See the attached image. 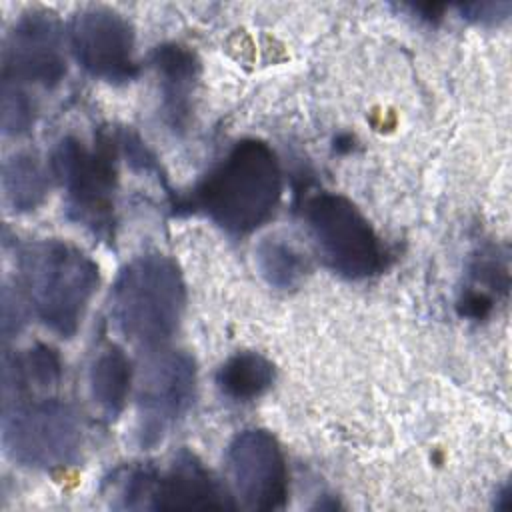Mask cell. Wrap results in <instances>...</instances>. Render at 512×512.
<instances>
[{
	"label": "cell",
	"mask_w": 512,
	"mask_h": 512,
	"mask_svg": "<svg viewBox=\"0 0 512 512\" xmlns=\"http://www.w3.org/2000/svg\"><path fill=\"white\" fill-rule=\"evenodd\" d=\"M2 450L32 470L74 466L82 450V422L60 398H18L2 404Z\"/></svg>",
	"instance_id": "cell-4"
},
{
	"label": "cell",
	"mask_w": 512,
	"mask_h": 512,
	"mask_svg": "<svg viewBox=\"0 0 512 512\" xmlns=\"http://www.w3.org/2000/svg\"><path fill=\"white\" fill-rule=\"evenodd\" d=\"M88 388L100 412L114 420L124 410L132 388V364L116 344H106L92 358L88 368Z\"/></svg>",
	"instance_id": "cell-14"
},
{
	"label": "cell",
	"mask_w": 512,
	"mask_h": 512,
	"mask_svg": "<svg viewBox=\"0 0 512 512\" xmlns=\"http://www.w3.org/2000/svg\"><path fill=\"white\" fill-rule=\"evenodd\" d=\"M304 220L324 264L350 280H362L384 268V248L368 218L352 200L336 192H318L304 206Z\"/></svg>",
	"instance_id": "cell-6"
},
{
	"label": "cell",
	"mask_w": 512,
	"mask_h": 512,
	"mask_svg": "<svg viewBox=\"0 0 512 512\" xmlns=\"http://www.w3.org/2000/svg\"><path fill=\"white\" fill-rule=\"evenodd\" d=\"M254 260L260 276L278 290L296 288L310 270V262L288 238L270 234L254 246Z\"/></svg>",
	"instance_id": "cell-17"
},
{
	"label": "cell",
	"mask_w": 512,
	"mask_h": 512,
	"mask_svg": "<svg viewBox=\"0 0 512 512\" xmlns=\"http://www.w3.org/2000/svg\"><path fill=\"white\" fill-rule=\"evenodd\" d=\"M36 102L26 88L2 84V132L18 136L28 132L36 120Z\"/></svg>",
	"instance_id": "cell-18"
},
{
	"label": "cell",
	"mask_w": 512,
	"mask_h": 512,
	"mask_svg": "<svg viewBox=\"0 0 512 512\" xmlns=\"http://www.w3.org/2000/svg\"><path fill=\"white\" fill-rule=\"evenodd\" d=\"M48 168L32 152H16L2 166V192L14 212H30L42 204L50 188Z\"/></svg>",
	"instance_id": "cell-16"
},
{
	"label": "cell",
	"mask_w": 512,
	"mask_h": 512,
	"mask_svg": "<svg viewBox=\"0 0 512 512\" xmlns=\"http://www.w3.org/2000/svg\"><path fill=\"white\" fill-rule=\"evenodd\" d=\"M280 196L276 152L264 140L244 138L198 182L192 204L218 228L242 236L272 218Z\"/></svg>",
	"instance_id": "cell-1"
},
{
	"label": "cell",
	"mask_w": 512,
	"mask_h": 512,
	"mask_svg": "<svg viewBox=\"0 0 512 512\" xmlns=\"http://www.w3.org/2000/svg\"><path fill=\"white\" fill-rule=\"evenodd\" d=\"M186 288L178 264L160 252H146L122 266L110 292V318L130 342L156 350L180 326Z\"/></svg>",
	"instance_id": "cell-3"
},
{
	"label": "cell",
	"mask_w": 512,
	"mask_h": 512,
	"mask_svg": "<svg viewBox=\"0 0 512 512\" xmlns=\"http://www.w3.org/2000/svg\"><path fill=\"white\" fill-rule=\"evenodd\" d=\"M62 378V360L58 350L48 344H34L22 352L2 356V404L28 394L30 390H48Z\"/></svg>",
	"instance_id": "cell-13"
},
{
	"label": "cell",
	"mask_w": 512,
	"mask_h": 512,
	"mask_svg": "<svg viewBox=\"0 0 512 512\" xmlns=\"http://www.w3.org/2000/svg\"><path fill=\"white\" fill-rule=\"evenodd\" d=\"M236 506L234 496L200 458L182 448L164 472L154 470L146 510H234Z\"/></svg>",
	"instance_id": "cell-11"
},
{
	"label": "cell",
	"mask_w": 512,
	"mask_h": 512,
	"mask_svg": "<svg viewBox=\"0 0 512 512\" xmlns=\"http://www.w3.org/2000/svg\"><path fill=\"white\" fill-rule=\"evenodd\" d=\"M150 64L160 80L164 120L174 132H180L190 120L192 90L200 72V62L190 48L170 42L154 48Z\"/></svg>",
	"instance_id": "cell-12"
},
{
	"label": "cell",
	"mask_w": 512,
	"mask_h": 512,
	"mask_svg": "<svg viewBox=\"0 0 512 512\" xmlns=\"http://www.w3.org/2000/svg\"><path fill=\"white\" fill-rule=\"evenodd\" d=\"M226 470L240 504L248 510H280L288 500V466L272 432L244 428L226 448Z\"/></svg>",
	"instance_id": "cell-10"
},
{
	"label": "cell",
	"mask_w": 512,
	"mask_h": 512,
	"mask_svg": "<svg viewBox=\"0 0 512 512\" xmlns=\"http://www.w3.org/2000/svg\"><path fill=\"white\" fill-rule=\"evenodd\" d=\"M510 2H476V4H464L458 6V10L478 24H494L504 20L510 14Z\"/></svg>",
	"instance_id": "cell-20"
},
{
	"label": "cell",
	"mask_w": 512,
	"mask_h": 512,
	"mask_svg": "<svg viewBox=\"0 0 512 512\" xmlns=\"http://www.w3.org/2000/svg\"><path fill=\"white\" fill-rule=\"evenodd\" d=\"M98 282V264L66 240H32L18 250L20 292L32 314L62 338L78 332Z\"/></svg>",
	"instance_id": "cell-2"
},
{
	"label": "cell",
	"mask_w": 512,
	"mask_h": 512,
	"mask_svg": "<svg viewBox=\"0 0 512 512\" xmlns=\"http://www.w3.org/2000/svg\"><path fill=\"white\" fill-rule=\"evenodd\" d=\"M26 308L28 302L22 296L20 290H10V286H4L2 292V336L4 340L12 338L20 332V328L26 322Z\"/></svg>",
	"instance_id": "cell-19"
},
{
	"label": "cell",
	"mask_w": 512,
	"mask_h": 512,
	"mask_svg": "<svg viewBox=\"0 0 512 512\" xmlns=\"http://www.w3.org/2000/svg\"><path fill=\"white\" fill-rule=\"evenodd\" d=\"M198 370L184 350H160L142 366L136 388V442L142 450L162 444L190 410Z\"/></svg>",
	"instance_id": "cell-7"
},
{
	"label": "cell",
	"mask_w": 512,
	"mask_h": 512,
	"mask_svg": "<svg viewBox=\"0 0 512 512\" xmlns=\"http://www.w3.org/2000/svg\"><path fill=\"white\" fill-rule=\"evenodd\" d=\"M116 138H98L88 148L74 136H64L52 150L50 172L64 190L68 220L98 238H110L114 228Z\"/></svg>",
	"instance_id": "cell-5"
},
{
	"label": "cell",
	"mask_w": 512,
	"mask_h": 512,
	"mask_svg": "<svg viewBox=\"0 0 512 512\" xmlns=\"http://www.w3.org/2000/svg\"><path fill=\"white\" fill-rule=\"evenodd\" d=\"M68 46L82 70L110 84L130 82L138 74L134 28L108 6L80 8L68 26Z\"/></svg>",
	"instance_id": "cell-9"
},
{
	"label": "cell",
	"mask_w": 512,
	"mask_h": 512,
	"mask_svg": "<svg viewBox=\"0 0 512 512\" xmlns=\"http://www.w3.org/2000/svg\"><path fill=\"white\" fill-rule=\"evenodd\" d=\"M60 20L54 12H22L2 46V84L54 88L66 76V50Z\"/></svg>",
	"instance_id": "cell-8"
},
{
	"label": "cell",
	"mask_w": 512,
	"mask_h": 512,
	"mask_svg": "<svg viewBox=\"0 0 512 512\" xmlns=\"http://www.w3.org/2000/svg\"><path fill=\"white\" fill-rule=\"evenodd\" d=\"M276 378L274 364L258 352H236L216 372V386L222 396L234 402H250L266 394Z\"/></svg>",
	"instance_id": "cell-15"
}]
</instances>
